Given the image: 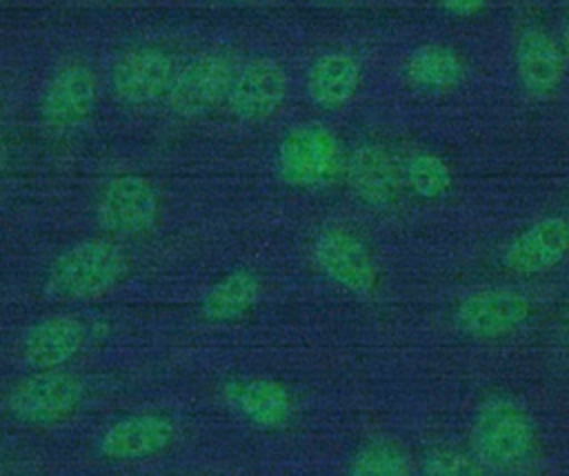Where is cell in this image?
Here are the masks:
<instances>
[{
	"label": "cell",
	"mask_w": 569,
	"mask_h": 476,
	"mask_svg": "<svg viewBox=\"0 0 569 476\" xmlns=\"http://www.w3.org/2000/svg\"><path fill=\"white\" fill-rule=\"evenodd\" d=\"M262 282L251 269H233L218 278L200 300L202 318L211 323H231L244 316L260 298Z\"/></svg>",
	"instance_id": "cell-20"
},
{
	"label": "cell",
	"mask_w": 569,
	"mask_h": 476,
	"mask_svg": "<svg viewBox=\"0 0 569 476\" xmlns=\"http://www.w3.org/2000/svg\"><path fill=\"white\" fill-rule=\"evenodd\" d=\"M87 327L82 320L69 314H56L33 323L20 343L22 360L40 369H60L67 365L84 345Z\"/></svg>",
	"instance_id": "cell-16"
},
{
	"label": "cell",
	"mask_w": 569,
	"mask_h": 476,
	"mask_svg": "<svg viewBox=\"0 0 569 476\" xmlns=\"http://www.w3.org/2000/svg\"><path fill=\"white\" fill-rule=\"evenodd\" d=\"M82 380L62 369H40L11 387L7 409L27 425H53L69 418L82 403Z\"/></svg>",
	"instance_id": "cell-5"
},
{
	"label": "cell",
	"mask_w": 569,
	"mask_h": 476,
	"mask_svg": "<svg viewBox=\"0 0 569 476\" xmlns=\"http://www.w3.org/2000/svg\"><path fill=\"white\" fill-rule=\"evenodd\" d=\"M569 256V218L540 216L522 227L502 249V265L516 276H540Z\"/></svg>",
	"instance_id": "cell-9"
},
{
	"label": "cell",
	"mask_w": 569,
	"mask_h": 476,
	"mask_svg": "<svg viewBox=\"0 0 569 476\" xmlns=\"http://www.w3.org/2000/svg\"><path fill=\"white\" fill-rule=\"evenodd\" d=\"M160 214L156 185L138 173L113 176L98 194L96 218L116 236H138L151 229Z\"/></svg>",
	"instance_id": "cell-7"
},
{
	"label": "cell",
	"mask_w": 569,
	"mask_h": 476,
	"mask_svg": "<svg viewBox=\"0 0 569 476\" xmlns=\"http://www.w3.org/2000/svg\"><path fill=\"white\" fill-rule=\"evenodd\" d=\"M402 185L422 200H440L453 189V171L449 162L433 151H411L400 162Z\"/></svg>",
	"instance_id": "cell-21"
},
{
	"label": "cell",
	"mask_w": 569,
	"mask_h": 476,
	"mask_svg": "<svg viewBox=\"0 0 569 476\" xmlns=\"http://www.w3.org/2000/svg\"><path fill=\"white\" fill-rule=\"evenodd\" d=\"M467 67L460 53L445 44H420L402 62L405 82L425 93H445L465 80Z\"/></svg>",
	"instance_id": "cell-19"
},
{
	"label": "cell",
	"mask_w": 569,
	"mask_h": 476,
	"mask_svg": "<svg viewBox=\"0 0 569 476\" xmlns=\"http://www.w3.org/2000/svg\"><path fill=\"white\" fill-rule=\"evenodd\" d=\"M347 476H411V460L398 440L376 436L356 449Z\"/></svg>",
	"instance_id": "cell-22"
},
{
	"label": "cell",
	"mask_w": 569,
	"mask_h": 476,
	"mask_svg": "<svg viewBox=\"0 0 569 476\" xmlns=\"http://www.w3.org/2000/svg\"><path fill=\"white\" fill-rule=\"evenodd\" d=\"M565 329H567V336H569V303L565 307Z\"/></svg>",
	"instance_id": "cell-27"
},
{
	"label": "cell",
	"mask_w": 569,
	"mask_h": 476,
	"mask_svg": "<svg viewBox=\"0 0 569 476\" xmlns=\"http://www.w3.org/2000/svg\"><path fill=\"white\" fill-rule=\"evenodd\" d=\"M276 162L284 182L305 189L329 185L345 169L338 138L316 122L289 129L278 145Z\"/></svg>",
	"instance_id": "cell-3"
},
{
	"label": "cell",
	"mask_w": 569,
	"mask_h": 476,
	"mask_svg": "<svg viewBox=\"0 0 569 476\" xmlns=\"http://www.w3.org/2000/svg\"><path fill=\"white\" fill-rule=\"evenodd\" d=\"M469 445L485 472L516 476L538 452V429L529 409L509 394L482 398L471 416Z\"/></svg>",
	"instance_id": "cell-1"
},
{
	"label": "cell",
	"mask_w": 569,
	"mask_h": 476,
	"mask_svg": "<svg viewBox=\"0 0 569 476\" xmlns=\"http://www.w3.org/2000/svg\"><path fill=\"white\" fill-rule=\"evenodd\" d=\"M318 2H325V4H340V2H345V0H318Z\"/></svg>",
	"instance_id": "cell-29"
},
{
	"label": "cell",
	"mask_w": 569,
	"mask_h": 476,
	"mask_svg": "<svg viewBox=\"0 0 569 476\" xmlns=\"http://www.w3.org/2000/svg\"><path fill=\"white\" fill-rule=\"evenodd\" d=\"M236 69L220 53H198L189 58L167 91V105L176 116L196 118L227 100Z\"/></svg>",
	"instance_id": "cell-8"
},
{
	"label": "cell",
	"mask_w": 569,
	"mask_h": 476,
	"mask_svg": "<svg viewBox=\"0 0 569 476\" xmlns=\"http://www.w3.org/2000/svg\"><path fill=\"white\" fill-rule=\"evenodd\" d=\"M176 76L169 53L156 47H136L124 51L111 67L109 85L124 105H147L167 96Z\"/></svg>",
	"instance_id": "cell-12"
},
{
	"label": "cell",
	"mask_w": 569,
	"mask_h": 476,
	"mask_svg": "<svg viewBox=\"0 0 569 476\" xmlns=\"http://www.w3.org/2000/svg\"><path fill=\"white\" fill-rule=\"evenodd\" d=\"M351 194L371 209H387L398 200L402 176L400 162L378 142L358 145L345 160Z\"/></svg>",
	"instance_id": "cell-14"
},
{
	"label": "cell",
	"mask_w": 569,
	"mask_h": 476,
	"mask_svg": "<svg viewBox=\"0 0 569 476\" xmlns=\"http://www.w3.org/2000/svg\"><path fill=\"white\" fill-rule=\"evenodd\" d=\"M560 47H562V51H565V58L569 60V22H567L565 29H562V42H560Z\"/></svg>",
	"instance_id": "cell-25"
},
{
	"label": "cell",
	"mask_w": 569,
	"mask_h": 476,
	"mask_svg": "<svg viewBox=\"0 0 569 476\" xmlns=\"http://www.w3.org/2000/svg\"><path fill=\"white\" fill-rule=\"evenodd\" d=\"M176 438V425L169 416L147 411L113 420L98 440V452L107 460L131 463L162 454Z\"/></svg>",
	"instance_id": "cell-13"
},
{
	"label": "cell",
	"mask_w": 569,
	"mask_h": 476,
	"mask_svg": "<svg viewBox=\"0 0 569 476\" xmlns=\"http://www.w3.org/2000/svg\"><path fill=\"white\" fill-rule=\"evenodd\" d=\"M222 2H231V4H247V2H256V0H222Z\"/></svg>",
	"instance_id": "cell-28"
},
{
	"label": "cell",
	"mask_w": 569,
	"mask_h": 476,
	"mask_svg": "<svg viewBox=\"0 0 569 476\" xmlns=\"http://www.w3.org/2000/svg\"><path fill=\"white\" fill-rule=\"evenodd\" d=\"M420 476H485V467L471 452L453 445H433L420 458Z\"/></svg>",
	"instance_id": "cell-23"
},
{
	"label": "cell",
	"mask_w": 569,
	"mask_h": 476,
	"mask_svg": "<svg viewBox=\"0 0 569 476\" xmlns=\"http://www.w3.org/2000/svg\"><path fill=\"white\" fill-rule=\"evenodd\" d=\"M102 2H127V0H102Z\"/></svg>",
	"instance_id": "cell-30"
},
{
	"label": "cell",
	"mask_w": 569,
	"mask_h": 476,
	"mask_svg": "<svg viewBox=\"0 0 569 476\" xmlns=\"http://www.w3.org/2000/svg\"><path fill=\"white\" fill-rule=\"evenodd\" d=\"M531 300L525 291L507 285L478 287L453 307L456 329L473 340H500L527 325Z\"/></svg>",
	"instance_id": "cell-4"
},
{
	"label": "cell",
	"mask_w": 569,
	"mask_h": 476,
	"mask_svg": "<svg viewBox=\"0 0 569 476\" xmlns=\"http://www.w3.org/2000/svg\"><path fill=\"white\" fill-rule=\"evenodd\" d=\"M229 405L260 429H280L293 416V396L280 380L242 378L227 385Z\"/></svg>",
	"instance_id": "cell-17"
},
{
	"label": "cell",
	"mask_w": 569,
	"mask_h": 476,
	"mask_svg": "<svg viewBox=\"0 0 569 476\" xmlns=\"http://www.w3.org/2000/svg\"><path fill=\"white\" fill-rule=\"evenodd\" d=\"M562 47L538 27H527L513 44V69L520 87L536 100L551 98L565 76Z\"/></svg>",
	"instance_id": "cell-15"
},
{
	"label": "cell",
	"mask_w": 569,
	"mask_h": 476,
	"mask_svg": "<svg viewBox=\"0 0 569 476\" xmlns=\"http://www.w3.org/2000/svg\"><path fill=\"white\" fill-rule=\"evenodd\" d=\"M127 274L120 245L87 238L56 256L47 271V289L62 300H89L111 291Z\"/></svg>",
	"instance_id": "cell-2"
},
{
	"label": "cell",
	"mask_w": 569,
	"mask_h": 476,
	"mask_svg": "<svg viewBox=\"0 0 569 476\" xmlns=\"http://www.w3.org/2000/svg\"><path fill=\"white\" fill-rule=\"evenodd\" d=\"M96 107V80L84 62L60 65L40 96V118L53 129L80 127Z\"/></svg>",
	"instance_id": "cell-11"
},
{
	"label": "cell",
	"mask_w": 569,
	"mask_h": 476,
	"mask_svg": "<svg viewBox=\"0 0 569 476\" xmlns=\"http://www.w3.org/2000/svg\"><path fill=\"white\" fill-rule=\"evenodd\" d=\"M362 67L347 51H327L307 69L305 89L309 100L320 109L345 107L360 87Z\"/></svg>",
	"instance_id": "cell-18"
},
{
	"label": "cell",
	"mask_w": 569,
	"mask_h": 476,
	"mask_svg": "<svg viewBox=\"0 0 569 476\" xmlns=\"http://www.w3.org/2000/svg\"><path fill=\"white\" fill-rule=\"evenodd\" d=\"M287 96V73L273 58L260 56L236 69L227 105L229 111L244 122H262L271 118Z\"/></svg>",
	"instance_id": "cell-10"
},
{
	"label": "cell",
	"mask_w": 569,
	"mask_h": 476,
	"mask_svg": "<svg viewBox=\"0 0 569 476\" xmlns=\"http://www.w3.org/2000/svg\"><path fill=\"white\" fill-rule=\"evenodd\" d=\"M438 7L451 16H458V18H469V16H476L480 13L489 0H436Z\"/></svg>",
	"instance_id": "cell-24"
},
{
	"label": "cell",
	"mask_w": 569,
	"mask_h": 476,
	"mask_svg": "<svg viewBox=\"0 0 569 476\" xmlns=\"http://www.w3.org/2000/svg\"><path fill=\"white\" fill-rule=\"evenodd\" d=\"M311 256L327 280L353 296H369L378 285V265L369 247L345 227H325L313 240Z\"/></svg>",
	"instance_id": "cell-6"
},
{
	"label": "cell",
	"mask_w": 569,
	"mask_h": 476,
	"mask_svg": "<svg viewBox=\"0 0 569 476\" xmlns=\"http://www.w3.org/2000/svg\"><path fill=\"white\" fill-rule=\"evenodd\" d=\"M4 160H7V145H4V138H2V131H0V169L4 167Z\"/></svg>",
	"instance_id": "cell-26"
}]
</instances>
